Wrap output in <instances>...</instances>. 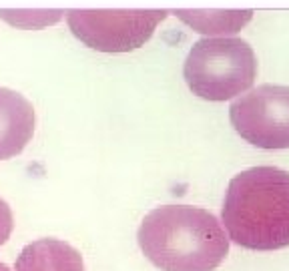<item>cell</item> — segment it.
I'll return each mask as SVG.
<instances>
[{"label":"cell","instance_id":"obj_1","mask_svg":"<svg viewBox=\"0 0 289 271\" xmlns=\"http://www.w3.org/2000/svg\"><path fill=\"white\" fill-rule=\"evenodd\" d=\"M143 255L161 271H213L229 253V237L207 209L163 205L139 225Z\"/></svg>","mask_w":289,"mask_h":271},{"label":"cell","instance_id":"obj_2","mask_svg":"<svg viewBox=\"0 0 289 271\" xmlns=\"http://www.w3.org/2000/svg\"><path fill=\"white\" fill-rule=\"evenodd\" d=\"M221 225L239 247L275 251L289 247V173L251 167L229 181Z\"/></svg>","mask_w":289,"mask_h":271},{"label":"cell","instance_id":"obj_3","mask_svg":"<svg viewBox=\"0 0 289 271\" xmlns=\"http://www.w3.org/2000/svg\"><path fill=\"white\" fill-rule=\"evenodd\" d=\"M183 77L193 95L213 103L229 101L255 82L257 56L243 39L205 37L189 50Z\"/></svg>","mask_w":289,"mask_h":271},{"label":"cell","instance_id":"obj_4","mask_svg":"<svg viewBox=\"0 0 289 271\" xmlns=\"http://www.w3.org/2000/svg\"><path fill=\"white\" fill-rule=\"evenodd\" d=\"M71 33L99 52H129L147 42L167 10H65Z\"/></svg>","mask_w":289,"mask_h":271},{"label":"cell","instance_id":"obj_5","mask_svg":"<svg viewBox=\"0 0 289 271\" xmlns=\"http://www.w3.org/2000/svg\"><path fill=\"white\" fill-rule=\"evenodd\" d=\"M237 135L259 149H289V86L261 84L229 107Z\"/></svg>","mask_w":289,"mask_h":271},{"label":"cell","instance_id":"obj_6","mask_svg":"<svg viewBox=\"0 0 289 271\" xmlns=\"http://www.w3.org/2000/svg\"><path fill=\"white\" fill-rule=\"evenodd\" d=\"M35 107L20 93L0 86V161L20 155L35 135Z\"/></svg>","mask_w":289,"mask_h":271},{"label":"cell","instance_id":"obj_7","mask_svg":"<svg viewBox=\"0 0 289 271\" xmlns=\"http://www.w3.org/2000/svg\"><path fill=\"white\" fill-rule=\"evenodd\" d=\"M14 271H84L78 249L63 239H36L16 257Z\"/></svg>","mask_w":289,"mask_h":271},{"label":"cell","instance_id":"obj_8","mask_svg":"<svg viewBox=\"0 0 289 271\" xmlns=\"http://www.w3.org/2000/svg\"><path fill=\"white\" fill-rule=\"evenodd\" d=\"M177 18L189 24L195 33L205 37H227L235 35L251 20L253 10H175Z\"/></svg>","mask_w":289,"mask_h":271},{"label":"cell","instance_id":"obj_9","mask_svg":"<svg viewBox=\"0 0 289 271\" xmlns=\"http://www.w3.org/2000/svg\"><path fill=\"white\" fill-rule=\"evenodd\" d=\"M65 10H0V18L18 28H42L59 22Z\"/></svg>","mask_w":289,"mask_h":271},{"label":"cell","instance_id":"obj_10","mask_svg":"<svg viewBox=\"0 0 289 271\" xmlns=\"http://www.w3.org/2000/svg\"><path fill=\"white\" fill-rule=\"evenodd\" d=\"M12 231V215H10V209L8 205L0 199V245L4 243V241L8 239Z\"/></svg>","mask_w":289,"mask_h":271},{"label":"cell","instance_id":"obj_11","mask_svg":"<svg viewBox=\"0 0 289 271\" xmlns=\"http://www.w3.org/2000/svg\"><path fill=\"white\" fill-rule=\"evenodd\" d=\"M0 271H10V269H8L4 263H0Z\"/></svg>","mask_w":289,"mask_h":271}]
</instances>
